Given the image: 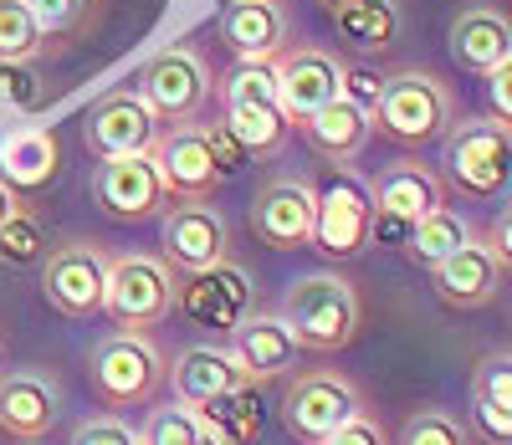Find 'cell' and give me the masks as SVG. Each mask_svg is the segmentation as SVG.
I'll list each match as a JSON object with an SVG mask.
<instances>
[{"label":"cell","mask_w":512,"mask_h":445,"mask_svg":"<svg viewBox=\"0 0 512 445\" xmlns=\"http://www.w3.org/2000/svg\"><path fill=\"white\" fill-rule=\"evenodd\" d=\"M354 415H364V399H359V389L338 369L303 374L282 394V425H287V435H297L303 445H323L338 425H349Z\"/></svg>","instance_id":"7"},{"label":"cell","mask_w":512,"mask_h":445,"mask_svg":"<svg viewBox=\"0 0 512 445\" xmlns=\"http://www.w3.org/2000/svg\"><path fill=\"white\" fill-rule=\"evenodd\" d=\"M57 169H62V144H57L52 128L21 123L0 139V185H6L11 195L16 190H26V195L47 190L57 180Z\"/></svg>","instance_id":"20"},{"label":"cell","mask_w":512,"mask_h":445,"mask_svg":"<svg viewBox=\"0 0 512 445\" xmlns=\"http://www.w3.org/2000/svg\"><path fill=\"white\" fill-rule=\"evenodd\" d=\"M492 251H497V261H502V272H512V205L497 215V226H492Z\"/></svg>","instance_id":"45"},{"label":"cell","mask_w":512,"mask_h":445,"mask_svg":"<svg viewBox=\"0 0 512 445\" xmlns=\"http://www.w3.org/2000/svg\"><path fill=\"white\" fill-rule=\"evenodd\" d=\"M205 133H210V154H216V169H221V180H236V174H241V169L251 164V159H246V149H241V144L231 139V133H226V123H210Z\"/></svg>","instance_id":"40"},{"label":"cell","mask_w":512,"mask_h":445,"mask_svg":"<svg viewBox=\"0 0 512 445\" xmlns=\"http://www.w3.org/2000/svg\"><path fill=\"white\" fill-rule=\"evenodd\" d=\"M487 103H492L497 123H502V128H512V57H507L502 67H492V72H487Z\"/></svg>","instance_id":"41"},{"label":"cell","mask_w":512,"mask_h":445,"mask_svg":"<svg viewBox=\"0 0 512 445\" xmlns=\"http://www.w3.org/2000/svg\"><path fill=\"white\" fill-rule=\"evenodd\" d=\"M72 445H139V430L123 425L118 415H93L72 430Z\"/></svg>","instance_id":"37"},{"label":"cell","mask_w":512,"mask_h":445,"mask_svg":"<svg viewBox=\"0 0 512 445\" xmlns=\"http://www.w3.org/2000/svg\"><path fill=\"white\" fill-rule=\"evenodd\" d=\"M200 425H205V420H200ZM195 445H226V440H221V435H216V430H210V425H205V430H200V440H195Z\"/></svg>","instance_id":"47"},{"label":"cell","mask_w":512,"mask_h":445,"mask_svg":"<svg viewBox=\"0 0 512 445\" xmlns=\"http://www.w3.org/2000/svg\"><path fill=\"white\" fill-rule=\"evenodd\" d=\"M154 169H159V180H164V195L169 200H210L226 180H221V169H216V154H210V133L200 123H180L175 133H164V139L149 149Z\"/></svg>","instance_id":"12"},{"label":"cell","mask_w":512,"mask_h":445,"mask_svg":"<svg viewBox=\"0 0 512 445\" xmlns=\"http://www.w3.org/2000/svg\"><path fill=\"white\" fill-rule=\"evenodd\" d=\"M431 287L446 307H461V313H472V307H487L497 292H502V261L492 251V241H466L456 256H446L441 266H431Z\"/></svg>","instance_id":"18"},{"label":"cell","mask_w":512,"mask_h":445,"mask_svg":"<svg viewBox=\"0 0 512 445\" xmlns=\"http://www.w3.org/2000/svg\"><path fill=\"white\" fill-rule=\"evenodd\" d=\"M36 98H41L36 72L26 62H0V108L6 113H31Z\"/></svg>","instance_id":"36"},{"label":"cell","mask_w":512,"mask_h":445,"mask_svg":"<svg viewBox=\"0 0 512 445\" xmlns=\"http://www.w3.org/2000/svg\"><path fill=\"white\" fill-rule=\"evenodd\" d=\"M369 133H374V113L354 108L349 98L323 103V108L303 123V139H308L313 154H318L323 164H333V169H349V164L364 154Z\"/></svg>","instance_id":"23"},{"label":"cell","mask_w":512,"mask_h":445,"mask_svg":"<svg viewBox=\"0 0 512 445\" xmlns=\"http://www.w3.org/2000/svg\"><path fill=\"white\" fill-rule=\"evenodd\" d=\"M231 353H236V364L246 369L251 384H262V379H277L292 369L297 359V338L282 318H267V313H251L236 333H231Z\"/></svg>","instance_id":"25"},{"label":"cell","mask_w":512,"mask_h":445,"mask_svg":"<svg viewBox=\"0 0 512 445\" xmlns=\"http://www.w3.org/2000/svg\"><path fill=\"white\" fill-rule=\"evenodd\" d=\"M451 57L466 72H492L512 57V16L502 6H466L451 21Z\"/></svg>","instance_id":"22"},{"label":"cell","mask_w":512,"mask_h":445,"mask_svg":"<svg viewBox=\"0 0 512 445\" xmlns=\"http://www.w3.org/2000/svg\"><path fill=\"white\" fill-rule=\"evenodd\" d=\"M47 256V231H41V220L16 210L6 226H0V261L6 266H36Z\"/></svg>","instance_id":"32"},{"label":"cell","mask_w":512,"mask_h":445,"mask_svg":"<svg viewBox=\"0 0 512 445\" xmlns=\"http://www.w3.org/2000/svg\"><path fill=\"white\" fill-rule=\"evenodd\" d=\"M169 384H175V399L190 410H205L210 399H221L231 389H246V369L236 364V353L231 348H216V343H195L185 348L175 369H169Z\"/></svg>","instance_id":"19"},{"label":"cell","mask_w":512,"mask_h":445,"mask_svg":"<svg viewBox=\"0 0 512 445\" xmlns=\"http://www.w3.org/2000/svg\"><path fill=\"white\" fill-rule=\"evenodd\" d=\"M297 348H313V353H338L359 338L364 323V302L354 292V282H344L338 272H308L297 277L282 297V313H277Z\"/></svg>","instance_id":"1"},{"label":"cell","mask_w":512,"mask_h":445,"mask_svg":"<svg viewBox=\"0 0 512 445\" xmlns=\"http://www.w3.org/2000/svg\"><path fill=\"white\" fill-rule=\"evenodd\" d=\"M175 302L185 307L190 323L216 328V333H236L251 318V277L226 256L216 266H205V272L185 277V287H180Z\"/></svg>","instance_id":"13"},{"label":"cell","mask_w":512,"mask_h":445,"mask_svg":"<svg viewBox=\"0 0 512 445\" xmlns=\"http://www.w3.org/2000/svg\"><path fill=\"white\" fill-rule=\"evenodd\" d=\"M379 87H384V77H379V72H369V67H344V82H338V98H349L354 108L374 113V103H379Z\"/></svg>","instance_id":"39"},{"label":"cell","mask_w":512,"mask_h":445,"mask_svg":"<svg viewBox=\"0 0 512 445\" xmlns=\"http://www.w3.org/2000/svg\"><path fill=\"white\" fill-rule=\"evenodd\" d=\"M226 133L246 149V159H282L287 139H292V123L282 118L277 103H231L226 108Z\"/></svg>","instance_id":"26"},{"label":"cell","mask_w":512,"mask_h":445,"mask_svg":"<svg viewBox=\"0 0 512 445\" xmlns=\"http://www.w3.org/2000/svg\"><path fill=\"white\" fill-rule=\"evenodd\" d=\"M451 123H456V98L436 72L405 67V72L384 77L379 103H374V128L390 133L395 144H410V149L436 144V139H446Z\"/></svg>","instance_id":"2"},{"label":"cell","mask_w":512,"mask_h":445,"mask_svg":"<svg viewBox=\"0 0 512 445\" xmlns=\"http://www.w3.org/2000/svg\"><path fill=\"white\" fill-rule=\"evenodd\" d=\"M195 415L216 430L226 445H256V435H262V405H256V384L210 399V405L195 410Z\"/></svg>","instance_id":"29"},{"label":"cell","mask_w":512,"mask_h":445,"mask_svg":"<svg viewBox=\"0 0 512 445\" xmlns=\"http://www.w3.org/2000/svg\"><path fill=\"white\" fill-rule=\"evenodd\" d=\"M466 241H472V220H466L461 210H451V205H441V210H431L425 220H415V231H410V246H405V256L415 261V266H441L446 256H456Z\"/></svg>","instance_id":"28"},{"label":"cell","mask_w":512,"mask_h":445,"mask_svg":"<svg viewBox=\"0 0 512 445\" xmlns=\"http://www.w3.org/2000/svg\"><path fill=\"white\" fill-rule=\"evenodd\" d=\"M400 445H472V430L451 410H415L400 425Z\"/></svg>","instance_id":"31"},{"label":"cell","mask_w":512,"mask_h":445,"mask_svg":"<svg viewBox=\"0 0 512 445\" xmlns=\"http://www.w3.org/2000/svg\"><path fill=\"white\" fill-rule=\"evenodd\" d=\"M180 282L159 256H123L108 266V292H103V313L123 328V333H144L159 328L175 313Z\"/></svg>","instance_id":"6"},{"label":"cell","mask_w":512,"mask_h":445,"mask_svg":"<svg viewBox=\"0 0 512 445\" xmlns=\"http://www.w3.org/2000/svg\"><path fill=\"white\" fill-rule=\"evenodd\" d=\"M200 415L190 405H169V410H154L149 425L139 430V445H195L200 440Z\"/></svg>","instance_id":"34"},{"label":"cell","mask_w":512,"mask_h":445,"mask_svg":"<svg viewBox=\"0 0 512 445\" xmlns=\"http://www.w3.org/2000/svg\"><path fill=\"white\" fill-rule=\"evenodd\" d=\"M446 180L472 195L492 200L512 180V128L497 118H461L446 128Z\"/></svg>","instance_id":"4"},{"label":"cell","mask_w":512,"mask_h":445,"mask_svg":"<svg viewBox=\"0 0 512 445\" xmlns=\"http://www.w3.org/2000/svg\"><path fill=\"white\" fill-rule=\"evenodd\" d=\"M410 220L390 215V210H374V226H369V246H390V251H405L410 246Z\"/></svg>","instance_id":"42"},{"label":"cell","mask_w":512,"mask_h":445,"mask_svg":"<svg viewBox=\"0 0 512 445\" xmlns=\"http://www.w3.org/2000/svg\"><path fill=\"white\" fill-rule=\"evenodd\" d=\"M226 220L216 205H205V200H190V205H175V210H164V266L169 272H205V266H216L226 261Z\"/></svg>","instance_id":"14"},{"label":"cell","mask_w":512,"mask_h":445,"mask_svg":"<svg viewBox=\"0 0 512 445\" xmlns=\"http://www.w3.org/2000/svg\"><path fill=\"white\" fill-rule=\"evenodd\" d=\"M93 394L103 399L108 410H128V405H149L159 394V384L169 379V364L149 333H108L93 348V364H88Z\"/></svg>","instance_id":"3"},{"label":"cell","mask_w":512,"mask_h":445,"mask_svg":"<svg viewBox=\"0 0 512 445\" xmlns=\"http://www.w3.org/2000/svg\"><path fill=\"white\" fill-rule=\"evenodd\" d=\"M134 93L144 98V108L159 123H195L210 98H216V77H210V62L195 47H164L159 57H149V67L139 72Z\"/></svg>","instance_id":"5"},{"label":"cell","mask_w":512,"mask_h":445,"mask_svg":"<svg viewBox=\"0 0 512 445\" xmlns=\"http://www.w3.org/2000/svg\"><path fill=\"white\" fill-rule=\"evenodd\" d=\"M277 72V108L292 128H303L323 103L338 98V82H344V62L328 47H287L272 57Z\"/></svg>","instance_id":"10"},{"label":"cell","mask_w":512,"mask_h":445,"mask_svg":"<svg viewBox=\"0 0 512 445\" xmlns=\"http://www.w3.org/2000/svg\"><path fill=\"white\" fill-rule=\"evenodd\" d=\"M16 210H21V205H16V195H11L6 185H0V226H6V220H11Z\"/></svg>","instance_id":"46"},{"label":"cell","mask_w":512,"mask_h":445,"mask_svg":"<svg viewBox=\"0 0 512 445\" xmlns=\"http://www.w3.org/2000/svg\"><path fill=\"white\" fill-rule=\"evenodd\" d=\"M62 415V389L41 369L0 374V430L16 440H41Z\"/></svg>","instance_id":"17"},{"label":"cell","mask_w":512,"mask_h":445,"mask_svg":"<svg viewBox=\"0 0 512 445\" xmlns=\"http://www.w3.org/2000/svg\"><path fill=\"white\" fill-rule=\"evenodd\" d=\"M472 399H482V405H502V410H512V353H487V359L477 364Z\"/></svg>","instance_id":"35"},{"label":"cell","mask_w":512,"mask_h":445,"mask_svg":"<svg viewBox=\"0 0 512 445\" xmlns=\"http://www.w3.org/2000/svg\"><path fill=\"white\" fill-rule=\"evenodd\" d=\"M221 41L236 62H272L287 52V11L277 0H231L221 16Z\"/></svg>","instance_id":"21"},{"label":"cell","mask_w":512,"mask_h":445,"mask_svg":"<svg viewBox=\"0 0 512 445\" xmlns=\"http://www.w3.org/2000/svg\"><path fill=\"white\" fill-rule=\"evenodd\" d=\"M21 6L36 16V26L41 31H72L82 16H88V0H21Z\"/></svg>","instance_id":"38"},{"label":"cell","mask_w":512,"mask_h":445,"mask_svg":"<svg viewBox=\"0 0 512 445\" xmlns=\"http://www.w3.org/2000/svg\"><path fill=\"white\" fill-rule=\"evenodd\" d=\"M221 98L231 103H277V72L272 62H236L231 77L221 82Z\"/></svg>","instance_id":"33"},{"label":"cell","mask_w":512,"mask_h":445,"mask_svg":"<svg viewBox=\"0 0 512 445\" xmlns=\"http://www.w3.org/2000/svg\"><path fill=\"white\" fill-rule=\"evenodd\" d=\"M374 210H390V215H400V220H425L431 210H441L446 205V185H441V174L436 169H425L420 159H400V164H390L374 180Z\"/></svg>","instance_id":"24"},{"label":"cell","mask_w":512,"mask_h":445,"mask_svg":"<svg viewBox=\"0 0 512 445\" xmlns=\"http://www.w3.org/2000/svg\"><path fill=\"white\" fill-rule=\"evenodd\" d=\"M47 47V31L36 26V16L21 0H0V62H31Z\"/></svg>","instance_id":"30"},{"label":"cell","mask_w":512,"mask_h":445,"mask_svg":"<svg viewBox=\"0 0 512 445\" xmlns=\"http://www.w3.org/2000/svg\"><path fill=\"white\" fill-rule=\"evenodd\" d=\"M313 215H318V190L308 174H277L251 200V231L272 251H297L313 246Z\"/></svg>","instance_id":"9"},{"label":"cell","mask_w":512,"mask_h":445,"mask_svg":"<svg viewBox=\"0 0 512 445\" xmlns=\"http://www.w3.org/2000/svg\"><path fill=\"white\" fill-rule=\"evenodd\" d=\"M108 266L98 246H62L41 261V297L62 318H98L103 292H108Z\"/></svg>","instance_id":"11"},{"label":"cell","mask_w":512,"mask_h":445,"mask_svg":"<svg viewBox=\"0 0 512 445\" xmlns=\"http://www.w3.org/2000/svg\"><path fill=\"white\" fill-rule=\"evenodd\" d=\"M323 445H390L384 440V425L379 420H369V415H354L349 425H338Z\"/></svg>","instance_id":"44"},{"label":"cell","mask_w":512,"mask_h":445,"mask_svg":"<svg viewBox=\"0 0 512 445\" xmlns=\"http://www.w3.org/2000/svg\"><path fill=\"white\" fill-rule=\"evenodd\" d=\"M472 420H477V430H482L492 445H512V410H502V405H482V399H472Z\"/></svg>","instance_id":"43"},{"label":"cell","mask_w":512,"mask_h":445,"mask_svg":"<svg viewBox=\"0 0 512 445\" xmlns=\"http://www.w3.org/2000/svg\"><path fill=\"white\" fill-rule=\"evenodd\" d=\"M369 226H374V195L354 169H338L333 185L318 190V215H313V246L333 261H354L369 251Z\"/></svg>","instance_id":"8"},{"label":"cell","mask_w":512,"mask_h":445,"mask_svg":"<svg viewBox=\"0 0 512 445\" xmlns=\"http://www.w3.org/2000/svg\"><path fill=\"white\" fill-rule=\"evenodd\" d=\"M333 26L344 36V47H354L359 57H379L395 47L400 11H395V0H354V6L333 11Z\"/></svg>","instance_id":"27"},{"label":"cell","mask_w":512,"mask_h":445,"mask_svg":"<svg viewBox=\"0 0 512 445\" xmlns=\"http://www.w3.org/2000/svg\"><path fill=\"white\" fill-rule=\"evenodd\" d=\"M344 6H354V0H323V11L333 16V11H344Z\"/></svg>","instance_id":"48"},{"label":"cell","mask_w":512,"mask_h":445,"mask_svg":"<svg viewBox=\"0 0 512 445\" xmlns=\"http://www.w3.org/2000/svg\"><path fill=\"white\" fill-rule=\"evenodd\" d=\"M159 144V118L144 108L139 93H108L88 113V149L98 159H123V154H149Z\"/></svg>","instance_id":"16"},{"label":"cell","mask_w":512,"mask_h":445,"mask_svg":"<svg viewBox=\"0 0 512 445\" xmlns=\"http://www.w3.org/2000/svg\"><path fill=\"white\" fill-rule=\"evenodd\" d=\"M93 195H98L103 215H113V220H154L169 205L164 180H159V169H154L149 154L103 159L98 174H93Z\"/></svg>","instance_id":"15"}]
</instances>
